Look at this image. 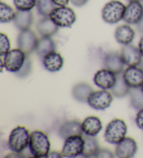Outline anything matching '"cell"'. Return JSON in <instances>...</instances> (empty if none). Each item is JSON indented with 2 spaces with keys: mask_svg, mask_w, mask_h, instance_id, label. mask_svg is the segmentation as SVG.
<instances>
[{
  "mask_svg": "<svg viewBox=\"0 0 143 158\" xmlns=\"http://www.w3.org/2000/svg\"><path fill=\"white\" fill-rule=\"evenodd\" d=\"M47 157L61 158V157H62V153H59V152H58L53 151V152H49V154L48 155V157Z\"/></svg>",
  "mask_w": 143,
  "mask_h": 158,
  "instance_id": "8d00e7d4",
  "label": "cell"
},
{
  "mask_svg": "<svg viewBox=\"0 0 143 158\" xmlns=\"http://www.w3.org/2000/svg\"><path fill=\"white\" fill-rule=\"evenodd\" d=\"M6 157H24V156L20 154V152H13V153L8 155Z\"/></svg>",
  "mask_w": 143,
  "mask_h": 158,
  "instance_id": "74e56055",
  "label": "cell"
},
{
  "mask_svg": "<svg viewBox=\"0 0 143 158\" xmlns=\"http://www.w3.org/2000/svg\"><path fill=\"white\" fill-rule=\"evenodd\" d=\"M136 27L137 31H138L140 34H143V15L138 23L136 24Z\"/></svg>",
  "mask_w": 143,
  "mask_h": 158,
  "instance_id": "d590c367",
  "label": "cell"
},
{
  "mask_svg": "<svg viewBox=\"0 0 143 158\" xmlns=\"http://www.w3.org/2000/svg\"><path fill=\"white\" fill-rule=\"evenodd\" d=\"M43 61V66L48 71L54 73L62 69L64 64V59L59 53L52 52L44 57Z\"/></svg>",
  "mask_w": 143,
  "mask_h": 158,
  "instance_id": "ffe728a7",
  "label": "cell"
},
{
  "mask_svg": "<svg viewBox=\"0 0 143 158\" xmlns=\"http://www.w3.org/2000/svg\"><path fill=\"white\" fill-rule=\"evenodd\" d=\"M84 146L82 156L84 157H96L97 152L99 151V146L97 139L92 136L85 135L84 137Z\"/></svg>",
  "mask_w": 143,
  "mask_h": 158,
  "instance_id": "d4e9b609",
  "label": "cell"
},
{
  "mask_svg": "<svg viewBox=\"0 0 143 158\" xmlns=\"http://www.w3.org/2000/svg\"><path fill=\"white\" fill-rule=\"evenodd\" d=\"M26 58V54L23 50L13 49L4 56V68L9 72L17 73L23 67Z\"/></svg>",
  "mask_w": 143,
  "mask_h": 158,
  "instance_id": "52a82bcc",
  "label": "cell"
},
{
  "mask_svg": "<svg viewBox=\"0 0 143 158\" xmlns=\"http://www.w3.org/2000/svg\"><path fill=\"white\" fill-rule=\"evenodd\" d=\"M16 12L11 6L4 2L0 3V22L2 23H8L13 21Z\"/></svg>",
  "mask_w": 143,
  "mask_h": 158,
  "instance_id": "83f0119b",
  "label": "cell"
},
{
  "mask_svg": "<svg viewBox=\"0 0 143 158\" xmlns=\"http://www.w3.org/2000/svg\"><path fill=\"white\" fill-rule=\"evenodd\" d=\"M83 133L82 129V123L78 121H68L64 122L60 126L58 131L59 137L64 140L73 136H82Z\"/></svg>",
  "mask_w": 143,
  "mask_h": 158,
  "instance_id": "2e32d148",
  "label": "cell"
},
{
  "mask_svg": "<svg viewBox=\"0 0 143 158\" xmlns=\"http://www.w3.org/2000/svg\"><path fill=\"white\" fill-rule=\"evenodd\" d=\"M34 20L33 13L31 10H18L13 23L16 28L20 31L29 29Z\"/></svg>",
  "mask_w": 143,
  "mask_h": 158,
  "instance_id": "d6986e66",
  "label": "cell"
},
{
  "mask_svg": "<svg viewBox=\"0 0 143 158\" xmlns=\"http://www.w3.org/2000/svg\"><path fill=\"white\" fill-rule=\"evenodd\" d=\"M141 89H142V91H143V84H142V86H141Z\"/></svg>",
  "mask_w": 143,
  "mask_h": 158,
  "instance_id": "b9f144b4",
  "label": "cell"
},
{
  "mask_svg": "<svg viewBox=\"0 0 143 158\" xmlns=\"http://www.w3.org/2000/svg\"><path fill=\"white\" fill-rule=\"evenodd\" d=\"M121 56L125 65L128 66H137L142 61V54L139 48L131 44L124 45Z\"/></svg>",
  "mask_w": 143,
  "mask_h": 158,
  "instance_id": "30bf717a",
  "label": "cell"
},
{
  "mask_svg": "<svg viewBox=\"0 0 143 158\" xmlns=\"http://www.w3.org/2000/svg\"><path fill=\"white\" fill-rule=\"evenodd\" d=\"M29 148L33 157H47L50 151V141L43 132L35 130L30 134Z\"/></svg>",
  "mask_w": 143,
  "mask_h": 158,
  "instance_id": "6da1fadb",
  "label": "cell"
},
{
  "mask_svg": "<svg viewBox=\"0 0 143 158\" xmlns=\"http://www.w3.org/2000/svg\"><path fill=\"white\" fill-rule=\"evenodd\" d=\"M128 94L131 107L138 111L143 109V91L141 87L131 88Z\"/></svg>",
  "mask_w": 143,
  "mask_h": 158,
  "instance_id": "484cf974",
  "label": "cell"
},
{
  "mask_svg": "<svg viewBox=\"0 0 143 158\" xmlns=\"http://www.w3.org/2000/svg\"><path fill=\"white\" fill-rule=\"evenodd\" d=\"M136 123L137 127L143 130V109L138 111L136 118Z\"/></svg>",
  "mask_w": 143,
  "mask_h": 158,
  "instance_id": "d6a6232c",
  "label": "cell"
},
{
  "mask_svg": "<svg viewBox=\"0 0 143 158\" xmlns=\"http://www.w3.org/2000/svg\"><path fill=\"white\" fill-rule=\"evenodd\" d=\"M38 39L34 31L30 29L22 31L17 38L18 48L26 54H29L36 50Z\"/></svg>",
  "mask_w": 143,
  "mask_h": 158,
  "instance_id": "9c48e42d",
  "label": "cell"
},
{
  "mask_svg": "<svg viewBox=\"0 0 143 158\" xmlns=\"http://www.w3.org/2000/svg\"><path fill=\"white\" fill-rule=\"evenodd\" d=\"M59 27H70L75 23L76 15L69 7L57 6L49 16Z\"/></svg>",
  "mask_w": 143,
  "mask_h": 158,
  "instance_id": "5b68a950",
  "label": "cell"
},
{
  "mask_svg": "<svg viewBox=\"0 0 143 158\" xmlns=\"http://www.w3.org/2000/svg\"><path fill=\"white\" fill-rule=\"evenodd\" d=\"M84 140L82 136L76 135L67 138L63 148L62 155L63 157H76L82 154L84 150Z\"/></svg>",
  "mask_w": 143,
  "mask_h": 158,
  "instance_id": "8992f818",
  "label": "cell"
},
{
  "mask_svg": "<svg viewBox=\"0 0 143 158\" xmlns=\"http://www.w3.org/2000/svg\"><path fill=\"white\" fill-rule=\"evenodd\" d=\"M32 65L31 60H30V59L28 58V57H27L23 67L21 68L19 71L15 73V75H17V77H20V78H24V77H27L32 71Z\"/></svg>",
  "mask_w": 143,
  "mask_h": 158,
  "instance_id": "4dcf8cb0",
  "label": "cell"
},
{
  "mask_svg": "<svg viewBox=\"0 0 143 158\" xmlns=\"http://www.w3.org/2000/svg\"><path fill=\"white\" fill-rule=\"evenodd\" d=\"M73 5L76 7H81L84 6L89 0H70Z\"/></svg>",
  "mask_w": 143,
  "mask_h": 158,
  "instance_id": "836d02e7",
  "label": "cell"
},
{
  "mask_svg": "<svg viewBox=\"0 0 143 158\" xmlns=\"http://www.w3.org/2000/svg\"><path fill=\"white\" fill-rule=\"evenodd\" d=\"M37 29L42 37H51L59 30V27L49 17H44L38 22Z\"/></svg>",
  "mask_w": 143,
  "mask_h": 158,
  "instance_id": "ac0fdd59",
  "label": "cell"
},
{
  "mask_svg": "<svg viewBox=\"0 0 143 158\" xmlns=\"http://www.w3.org/2000/svg\"><path fill=\"white\" fill-rule=\"evenodd\" d=\"M143 15V6L140 2H131L126 6L123 20L126 23L136 24Z\"/></svg>",
  "mask_w": 143,
  "mask_h": 158,
  "instance_id": "4fadbf2b",
  "label": "cell"
},
{
  "mask_svg": "<svg viewBox=\"0 0 143 158\" xmlns=\"http://www.w3.org/2000/svg\"><path fill=\"white\" fill-rule=\"evenodd\" d=\"M139 50L140 51V53H141L142 56H143V37L140 39L139 42Z\"/></svg>",
  "mask_w": 143,
  "mask_h": 158,
  "instance_id": "f35d334b",
  "label": "cell"
},
{
  "mask_svg": "<svg viewBox=\"0 0 143 158\" xmlns=\"http://www.w3.org/2000/svg\"><path fill=\"white\" fill-rule=\"evenodd\" d=\"M29 132L25 127H16L12 130L9 136V148L13 152H22L29 146Z\"/></svg>",
  "mask_w": 143,
  "mask_h": 158,
  "instance_id": "7a4b0ae2",
  "label": "cell"
},
{
  "mask_svg": "<svg viewBox=\"0 0 143 158\" xmlns=\"http://www.w3.org/2000/svg\"><path fill=\"white\" fill-rule=\"evenodd\" d=\"M127 1L129 2H140L141 1V0H127Z\"/></svg>",
  "mask_w": 143,
  "mask_h": 158,
  "instance_id": "60d3db41",
  "label": "cell"
},
{
  "mask_svg": "<svg viewBox=\"0 0 143 158\" xmlns=\"http://www.w3.org/2000/svg\"><path fill=\"white\" fill-rule=\"evenodd\" d=\"M138 67L143 71V60H142L141 62H140V64L138 65Z\"/></svg>",
  "mask_w": 143,
  "mask_h": 158,
  "instance_id": "ab89813d",
  "label": "cell"
},
{
  "mask_svg": "<svg viewBox=\"0 0 143 158\" xmlns=\"http://www.w3.org/2000/svg\"><path fill=\"white\" fill-rule=\"evenodd\" d=\"M124 65L121 54L117 52L108 54L103 60L104 69L110 70L116 75L120 74L123 72Z\"/></svg>",
  "mask_w": 143,
  "mask_h": 158,
  "instance_id": "9a60e30c",
  "label": "cell"
},
{
  "mask_svg": "<svg viewBox=\"0 0 143 158\" xmlns=\"http://www.w3.org/2000/svg\"><path fill=\"white\" fill-rule=\"evenodd\" d=\"M36 6L38 14L43 17H48L57 6L53 0H37Z\"/></svg>",
  "mask_w": 143,
  "mask_h": 158,
  "instance_id": "4316f807",
  "label": "cell"
},
{
  "mask_svg": "<svg viewBox=\"0 0 143 158\" xmlns=\"http://www.w3.org/2000/svg\"><path fill=\"white\" fill-rule=\"evenodd\" d=\"M103 128L102 123L100 118L94 116L87 117L82 123V129L84 134L95 137Z\"/></svg>",
  "mask_w": 143,
  "mask_h": 158,
  "instance_id": "e0dca14e",
  "label": "cell"
},
{
  "mask_svg": "<svg viewBox=\"0 0 143 158\" xmlns=\"http://www.w3.org/2000/svg\"><path fill=\"white\" fill-rule=\"evenodd\" d=\"M127 132L126 123L122 119L112 120L106 127L104 137L107 142L111 144H117L125 138Z\"/></svg>",
  "mask_w": 143,
  "mask_h": 158,
  "instance_id": "3957f363",
  "label": "cell"
},
{
  "mask_svg": "<svg viewBox=\"0 0 143 158\" xmlns=\"http://www.w3.org/2000/svg\"><path fill=\"white\" fill-rule=\"evenodd\" d=\"M115 37L117 41L124 45L131 44L135 38V31L129 25L124 24L115 30Z\"/></svg>",
  "mask_w": 143,
  "mask_h": 158,
  "instance_id": "44dd1931",
  "label": "cell"
},
{
  "mask_svg": "<svg viewBox=\"0 0 143 158\" xmlns=\"http://www.w3.org/2000/svg\"><path fill=\"white\" fill-rule=\"evenodd\" d=\"M131 87L126 82L123 77V73L118 74L117 76L116 82L111 89L112 94L114 96L119 98L125 97L129 94Z\"/></svg>",
  "mask_w": 143,
  "mask_h": 158,
  "instance_id": "cb8c5ba5",
  "label": "cell"
},
{
  "mask_svg": "<svg viewBox=\"0 0 143 158\" xmlns=\"http://www.w3.org/2000/svg\"><path fill=\"white\" fill-rule=\"evenodd\" d=\"M126 6L122 2L112 0L107 3L102 9L103 20L108 24H116L123 20Z\"/></svg>",
  "mask_w": 143,
  "mask_h": 158,
  "instance_id": "277c9868",
  "label": "cell"
},
{
  "mask_svg": "<svg viewBox=\"0 0 143 158\" xmlns=\"http://www.w3.org/2000/svg\"><path fill=\"white\" fill-rule=\"evenodd\" d=\"M57 6H65L68 4L70 0H53Z\"/></svg>",
  "mask_w": 143,
  "mask_h": 158,
  "instance_id": "e575fe53",
  "label": "cell"
},
{
  "mask_svg": "<svg viewBox=\"0 0 143 158\" xmlns=\"http://www.w3.org/2000/svg\"><path fill=\"white\" fill-rule=\"evenodd\" d=\"M116 80V74L106 69L98 70L93 77V81L96 85L105 90L112 89Z\"/></svg>",
  "mask_w": 143,
  "mask_h": 158,
  "instance_id": "8fae6325",
  "label": "cell"
},
{
  "mask_svg": "<svg viewBox=\"0 0 143 158\" xmlns=\"http://www.w3.org/2000/svg\"><path fill=\"white\" fill-rule=\"evenodd\" d=\"M55 50V43L50 37H42L38 39L35 51L38 57L43 60L46 55L54 52Z\"/></svg>",
  "mask_w": 143,
  "mask_h": 158,
  "instance_id": "7402d4cb",
  "label": "cell"
},
{
  "mask_svg": "<svg viewBox=\"0 0 143 158\" xmlns=\"http://www.w3.org/2000/svg\"><path fill=\"white\" fill-rule=\"evenodd\" d=\"M137 150L136 141L133 138L125 137L117 143L115 154L120 158H131L136 153Z\"/></svg>",
  "mask_w": 143,
  "mask_h": 158,
  "instance_id": "7c38bea8",
  "label": "cell"
},
{
  "mask_svg": "<svg viewBox=\"0 0 143 158\" xmlns=\"http://www.w3.org/2000/svg\"><path fill=\"white\" fill-rule=\"evenodd\" d=\"M18 10H31L37 6V0H13Z\"/></svg>",
  "mask_w": 143,
  "mask_h": 158,
  "instance_id": "f1b7e54d",
  "label": "cell"
},
{
  "mask_svg": "<svg viewBox=\"0 0 143 158\" xmlns=\"http://www.w3.org/2000/svg\"><path fill=\"white\" fill-rule=\"evenodd\" d=\"M113 100L110 93L105 89L93 91L90 95L87 103L96 110H104L110 106Z\"/></svg>",
  "mask_w": 143,
  "mask_h": 158,
  "instance_id": "ba28073f",
  "label": "cell"
},
{
  "mask_svg": "<svg viewBox=\"0 0 143 158\" xmlns=\"http://www.w3.org/2000/svg\"><path fill=\"white\" fill-rule=\"evenodd\" d=\"M92 92H93L92 87L84 82L76 84L72 89L73 97L77 101L81 102H87L88 98Z\"/></svg>",
  "mask_w": 143,
  "mask_h": 158,
  "instance_id": "603a6c76",
  "label": "cell"
},
{
  "mask_svg": "<svg viewBox=\"0 0 143 158\" xmlns=\"http://www.w3.org/2000/svg\"><path fill=\"white\" fill-rule=\"evenodd\" d=\"M124 79L131 88L141 87L143 84V71L137 66H128L123 73Z\"/></svg>",
  "mask_w": 143,
  "mask_h": 158,
  "instance_id": "5bb4252c",
  "label": "cell"
},
{
  "mask_svg": "<svg viewBox=\"0 0 143 158\" xmlns=\"http://www.w3.org/2000/svg\"><path fill=\"white\" fill-rule=\"evenodd\" d=\"M114 155L112 153V152L110 151L108 149L103 148L99 149V151L97 152L96 157H113Z\"/></svg>",
  "mask_w": 143,
  "mask_h": 158,
  "instance_id": "1f68e13d",
  "label": "cell"
},
{
  "mask_svg": "<svg viewBox=\"0 0 143 158\" xmlns=\"http://www.w3.org/2000/svg\"><path fill=\"white\" fill-rule=\"evenodd\" d=\"M11 49V43L9 37L4 33L0 34V56H4Z\"/></svg>",
  "mask_w": 143,
  "mask_h": 158,
  "instance_id": "f546056e",
  "label": "cell"
}]
</instances>
